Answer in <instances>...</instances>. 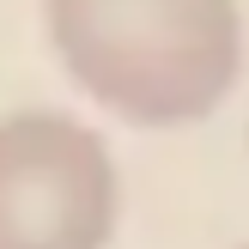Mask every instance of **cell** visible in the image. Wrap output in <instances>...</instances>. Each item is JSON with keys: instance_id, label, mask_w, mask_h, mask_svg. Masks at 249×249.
<instances>
[{"instance_id": "6da1fadb", "label": "cell", "mask_w": 249, "mask_h": 249, "mask_svg": "<svg viewBox=\"0 0 249 249\" xmlns=\"http://www.w3.org/2000/svg\"><path fill=\"white\" fill-rule=\"evenodd\" d=\"M61 73L128 128L207 122L243 79L237 0H43Z\"/></svg>"}, {"instance_id": "7a4b0ae2", "label": "cell", "mask_w": 249, "mask_h": 249, "mask_svg": "<svg viewBox=\"0 0 249 249\" xmlns=\"http://www.w3.org/2000/svg\"><path fill=\"white\" fill-rule=\"evenodd\" d=\"M122 177L104 134L61 109L0 116V249H109Z\"/></svg>"}, {"instance_id": "3957f363", "label": "cell", "mask_w": 249, "mask_h": 249, "mask_svg": "<svg viewBox=\"0 0 249 249\" xmlns=\"http://www.w3.org/2000/svg\"><path fill=\"white\" fill-rule=\"evenodd\" d=\"M237 249H249V243H237Z\"/></svg>"}]
</instances>
